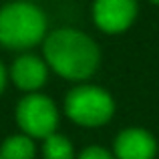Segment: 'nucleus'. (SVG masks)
<instances>
[{
	"label": "nucleus",
	"mask_w": 159,
	"mask_h": 159,
	"mask_svg": "<svg viewBox=\"0 0 159 159\" xmlns=\"http://www.w3.org/2000/svg\"><path fill=\"white\" fill-rule=\"evenodd\" d=\"M44 62L69 81H85L99 66V47L75 28H58L44 39Z\"/></svg>",
	"instance_id": "nucleus-1"
},
{
	"label": "nucleus",
	"mask_w": 159,
	"mask_h": 159,
	"mask_svg": "<svg viewBox=\"0 0 159 159\" xmlns=\"http://www.w3.org/2000/svg\"><path fill=\"white\" fill-rule=\"evenodd\" d=\"M47 18L30 2H10L0 8V44L12 51H24L44 39Z\"/></svg>",
	"instance_id": "nucleus-2"
},
{
	"label": "nucleus",
	"mask_w": 159,
	"mask_h": 159,
	"mask_svg": "<svg viewBox=\"0 0 159 159\" xmlns=\"http://www.w3.org/2000/svg\"><path fill=\"white\" fill-rule=\"evenodd\" d=\"M113 97L101 87L81 85L69 91L65 99V113L70 121L83 127H99L113 117Z\"/></svg>",
	"instance_id": "nucleus-3"
},
{
	"label": "nucleus",
	"mask_w": 159,
	"mask_h": 159,
	"mask_svg": "<svg viewBox=\"0 0 159 159\" xmlns=\"http://www.w3.org/2000/svg\"><path fill=\"white\" fill-rule=\"evenodd\" d=\"M16 123L24 135L32 139H47L58 123V111L52 99L40 93H28L16 105Z\"/></svg>",
	"instance_id": "nucleus-4"
},
{
	"label": "nucleus",
	"mask_w": 159,
	"mask_h": 159,
	"mask_svg": "<svg viewBox=\"0 0 159 159\" xmlns=\"http://www.w3.org/2000/svg\"><path fill=\"white\" fill-rule=\"evenodd\" d=\"M137 16V0H95L93 18L101 30L117 34L131 26Z\"/></svg>",
	"instance_id": "nucleus-5"
},
{
	"label": "nucleus",
	"mask_w": 159,
	"mask_h": 159,
	"mask_svg": "<svg viewBox=\"0 0 159 159\" xmlns=\"http://www.w3.org/2000/svg\"><path fill=\"white\" fill-rule=\"evenodd\" d=\"M10 79L20 91L36 93L48 79V65L34 54H20L12 62Z\"/></svg>",
	"instance_id": "nucleus-6"
},
{
	"label": "nucleus",
	"mask_w": 159,
	"mask_h": 159,
	"mask_svg": "<svg viewBox=\"0 0 159 159\" xmlns=\"http://www.w3.org/2000/svg\"><path fill=\"white\" fill-rule=\"evenodd\" d=\"M157 153V143L145 129H125L115 139L117 159H153Z\"/></svg>",
	"instance_id": "nucleus-7"
},
{
	"label": "nucleus",
	"mask_w": 159,
	"mask_h": 159,
	"mask_svg": "<svg viewBox=\"0 0 159 159\" xmlns=\"http://www.w3.org/2000/svg\"><path fill=\"white\" fill-rule=\"evenodd\" d=\"M34 155H36V145L32 137L24 135V133L10 135L0 145V157L2 159H34Z\"/></svg>",
	"instance_id": "nucleus-8"
},
{
	"label": "nucleus",
	"mask_w": 159,
	"mask_h": 159,
	"mask_svg": "<svg viewBox=\"0 0 159 159\" xmlns=\"http://www.w3.org/2000/svg\"><path fill=\"white\" fill-rule=\"evenodd\" d=\"M43 155H44V159H73L75 157L73 143L65 135L52 133V135H48L44 139Z\"/></svg>",
	"instance_id": "nucleus-9"
},
{
	"label": "nucleus",
	"mask_w": 159,
	"mask_h": 159,
	"mask_svg": "<svg viewBox=\"0 0 159 159\" xmlns=\"http://www.w3.org/2000/svg\"><path fill=\"white\" fill-rule=\"evenodd\" d=\"M79 159H113V157H111V153L105 151L103 147L93 145V147H87L85 151L79 155Z\"/></svg>",
	"instance_id": "nucleus-10"
},
{
	"label": "nucleus",
	"mask_w": 159,
	"mask_h": 159,
	"mask_svg": "<svg viewBox=\"0 0 159 159\" xmlns=\"http://www.w3.org/2000/svg\"><path fill=\"white\" fill-rule=\"evenodd\" d=\"M6 81H8V73H6V69H4V65L0 62V93H2L4 87H6Z\"/></svg>",
	"instance_id": "nucleus-11"
},
{
	"label": "nucleus",
	"mask_w": 159,
	"mask_h": 159,
	"mask_svg": "<svg viewBox=\"0 0 159 159\" xmlns=\"http://www.w3.org/2000/svg\"><path fill=\"white\" fill-rule=\"evenodd\" d=\"M151 2H153V4H159V0H151Z\"/></svg>",
	"instance_id": "nucleus-12"
},
{
	"label": "nucleus",
	"mask_w": 159,
	"mask_h": 159,
	"mask_svg": "<svg viewBox=\"0 0 159 159\" xmlns=\"http://www.w3.org/2000/svg\"><path fill=\"white\" fill-rule=\"evenodd\" d=\"M0 159H2V157H0Z\"/></svg>",
	"instance_id": "nucleus-13"
}]
</instances>
